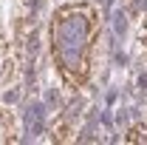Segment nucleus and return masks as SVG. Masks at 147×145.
<instances>
[{"label": "nucleus", "instance_id": "1", "mask_svg": "<svg viewBox=\"0 0 147 145\" xmlns=\"http://www.w3.org/2000/svg\"><path fill=\"white\" fill-rule=\"evenodd\" d=\"M96 34H99V12L93 6L79 3L54 12L51 51L68 85H82L91 77V51Z\"/></svg>", "mask_w": 147, "mask_h": 145}, {"label": "nucleus", "instance_id": "2", "mask_svg": "<svg viewBox=\"0 0 147 145\" xmlns=\"http://www.w3.org/2000/svg\"><path fill=\"white\" fill-rule=\"evenodd\" d=\"M26 125H28V134L37 137L42 125H45V105L42 103H31L28 108H26Z\"/></svg>", "mask_w": 147, "mask_h": 145}, {"label": "nucleus", "instance_id": "3", "mask_svg": "<svg viewBox=\"0 0 147 145\" xmlns=\"http://www.w3.org/2000/svg\"><path fill=\"white\" fill-rule=\"evenodd\" d=\"M51 140H54V142H68V140H71V117H68V114L57 122L54 134H51Z\"/></svg>", "mask_w": 147, "mask_h": 145}, {"label": "nucleus", "instance_id": "4", "mask_svg": "<svg viewBox=\"0 0 147 145\" xmlns=\"http://www.w3.org/2000/svg\"><path fill=\"white\" fill-rule=\"evenodd\" d=\"M125 140H127V142H147V125H133L127 131V137H125Z\"/></svg>", "mask_w": 147, "mask_h": 145}, {"label": "nucleus", "instance_id": "5", "mask_svg": "<svg viewBox=\"0 0 147 145\" xmlns=\"http://www.w3.org/2000/svg\"><path fill=\"white\" fill-rule=\"evenodd\" d=\"M113 29H116V34H125L127 31V14L125 12H116L113 14Z\"/></svg>", "mask_w": 147, "mask_h": 145}, {"label": "nucleus", "instance_id": "6", "mask_svg": "<svg viewBox=\"0 0 147 145\" xmlns=\"http://www.w3.org/2000/svg\"><path fill=\"white\" fill-rule=\"evenodd\" d=\"M3 100H6V103H17V100H20V91H6Z\"/></svg>", "mask_w": 147, "mask_h": 145}, {"label": "nucleus", "instance_id": "7", "mask_svg": "<svg viewBox=\"0 0 147 145\" xmlns=\"http://www.w3.org/2000/svg\"><path fill=\"white\" fill-rule=\"evenodd\" d=\"M139 40H142V43H147V17L142 20V29H139Z\"/></svg>", "mask_w": 147, "mask_h": 145}, {"label": "nucleus", "instance_id": "8", "mask_svg": "<svg viewBox=\"0 0 147 145\" xmlns=\"http://www.w3.org/2000/svg\"><path fill=\"white\" fill-rule=\"evenodd\" d=\"M45 103H48V105H57V103H59L57 91H48V94H45Z\"/></svg>", "mask_w": 147, "mask_h": 145}]
</instances>
